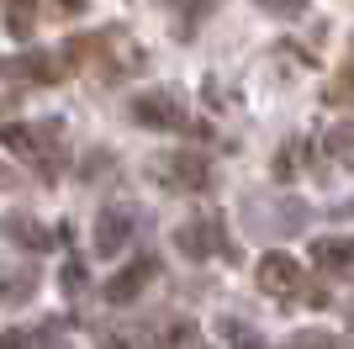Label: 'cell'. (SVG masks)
Segmentation results:
<instances>
[{
    "label": "cell",
    "instance_id": "6da1fadb",
    "mask_svg": "<svg viewBox=\"0 0 354 349\" xmlns=\"http://www.w3.org/2000/svg\"><path fill=\"white\" fill-rule=\"evenodd\" d=\"M0 138H6L11 154H21L27 164H37L43 180L59 174V164H64V127H53V122H6Z\"/></svg>",
    "mask_w": 354,
    "mask_h": 349
},
{
    "label": "cell",
    "instance_id": "7a4b0ae2",
    "mask_svg": "<svg viewBox=\"0 0 354 349\" xmlns=\"http://www.w3.org/2000/svg\"><path fill=\"white\" fill-rule=\"evenodd\" d=\"M148 174H153L164 190H185V196H196V190H212V164L201 159V154H180V148H169V154H153V159H148Z\"/></svg>",
    "mask_w": 354,
    "mask_h": 349
},
{
    "label": "cell",
    "instance_id": "3957f363",
    "mask_svg": "<svg viewBox=\"0 0 354 349\" xmlns=\"http://www.w3.org/2000/svg\"><path fill=\"white\" fill-rule=\"evenodd\" d=\"M175 249L180 254H191V260H238L233 244H227V228H222V217H191L175 228Z\"/></svg>",
    "mask_w": 354,
    "mask_h": 349
},
{
    "label": "cell",
    "instance_id": "277c9868",
    "mask_svg": "<svg viewBox=\"0 0 354 349\" xmlns=\"http://www.w3.org/2000/svg\"><path fill=\"white\" fill-rule=\"evenodd\" d=\"M153 276H159V260H153V254H138L133 265H122L117 276L101 286V296H106L111 307H127V302H138V296H143V286H148Z\"/></svg>",
    "mask_w": 354,
    "mask_h": 349
},
{
    "label": "cell",
    "instance_id": "5b68a950",
    "mask_svg": "<svg viewBox=\"0 0 354 349\" xmlns=\"http://www.w3.org/2000/svg\"><path fill=\"white\" fill-rule=\"evenodd\" d=\"M133 122L138 127H153V132H175L185 127V111H180L175 96H164V90H143V96H133Z\"/></svg>",
    "mask_w": 354,
    "mask_h": 349
},
{
    "label": "cell",
    "instance_id": "8992f818",
    "mask_svg": "<svg viewBox=\"0 0 354 349\" xmlns=\"http://www.w3.org/2000/svg\"><path fill=\"white\" fill-rule=\"evenodd\" d=\"M90 244H95L101 260L122 254V249L133 244V212H127V206H101V212H95V233H90Z\"/></svg>",
    "mask_w": 354,
    "mask_h": 349
},
{
    "label": "cell",
    "instance_id": "52a82bcc",
    "mask_svg": "<svg viewBox=\"0 0 354 349\" xmlns=\"http://www.w3.org/2000/svg\"><path fill=\"white\" fill-rule=\"evenodd\" d=\"M254 276H259V291H270V296H281V302H291L296 291L307 286V280H301V265H296L291 254H265Z\"/></svg>",
    "mask_w": 354,
    "mask_h": 349
},
{
    "label": "cell",
    "instance_id": "ba28073f",
    "mask_svg": "<svg viewBox=\"0 0 354 349\" xmlns=\"http://www.w3.org/2000/svg\"><path fill=\"white\" fill-rule=\"evenodd\" d=\"M37 265H0V307H21L37 291Z\"/></svg>",
    "mask_w": 354,
    "mask_h": 349
},
{
    "label": "cell",
    "instance_id": "9c48e42d",
    "mask_svg": "<svg viewBox=\"0 0 354 349\" xmlns=\"http://www.w3.org/2000/svg\"><path fill=\"white\" fill-rule=\"evenodd\" d=\"M6 238H11L16 249H32V254H48V249H53V233H48L43 222H32L27 212H11V217H6Z\"/></svg>",
    "mask_w": 354,
    "mask_h": 349
},
{
    "label": "cell",
    "instance_id": "30bf717a",
    "mask_svg": "<svg viewBox=\"0 0 354 349\" xmlns=\"http://www.w3.org/2000/svg\"><path fill=\"white\" fill-rule=\"evenodd\" d=\"M312 265L317 270H333V276H344V270H354V238H317L312 244Z\"/></svg>",
    "mask_w": 354,
    "mask_h": 349
},
{
    "label": "cell",
    "instance_id": "8fae6325",
    "mask_svg": "<svg viewBox=\"0 0 354 349\" xmlns=\"http://www.w3.org/2000/svg\"><path fill=\"white\" fill-rule=\"evenodd\" d=\"M301 222H307V206H301V202H286V212H259V206L249 212L254 233H296Z\"/></svg>",
    "mask_w": 354,
    "mask_h": 349
},
{
    "label": "cell",
    "instance_id": "7c38bea8",
    "mask_svg": "<svg viewBox=\"0 0 354 349\" xmlns=\"http://www.w3.org/2000/svg\"><path fill=\"white\" fill-rule=\"evenodd\" d=\"M11 80H27V85H59V64H53V53H21V58H11Z\"/></svg>",
    "mask_w": 354,
    "mask_h": 349
},
{
    "label": "cell",
    "instance_id": "4fadbf2b",
    "mask_svg": "<svg viewBox=\"0 0 354 349\" xmlns=\"http://www.w3.org/2000/svg\"><path fill=\"white\" fill-rule=\"evenodd\" d=\"M0 11H6V27H11L16 37H27L32 21H37V0H0Z\"/></svg>",
    "mask_w": 354,
    "mask_h": 349
},
{
    "label": "cell",
    "instance_id": "5bb4252c",
    "mask_svg": "<svg viewBox=\"0 0 354 349\" xmlns=\"http://www.w3.org/2000/svg\"><path fill=\"white\" fill-rule=\"evenodd\" d=\"M201 339H196V323L191 318H180V323H169L159 339H153V349H196Z\"/></svg>",
    "mask_w": 354,
    "mask_h": 349
},
{
    "label": "cell",
    "instance_id": "9a60e30c",
    "mask_svg": "<svg viewBox=\"0 0 354 349\" xmlns=\"http://www.w3.org/2000/svg\"><path fill=\"white\" fill-rule=\"evenodd\" d=\"M328 101L333 106H354V53L344 58V69H339V80L328 85Z\"/></svg>",
    "mask_w": 354,
    "mask_h": 349
},
{
    "label": "cell",
    "instance_id": "2e32d148",
    "mask_svg": "<svg viewBox=\"0 0 354 349\" xmlns=\"http://www.w3.org/2000/svg\"><path fill=\"white\" fill-rule=\"evenodd\" d=\"M222 339H227L233 349H265L259 339H254V328H249V323H222Z\"/></svg>",
    "mask_w": 354,
    "mask_h": 349
},
{
    "label": "cell",
    "instance_id": "e0dca14e",
    "mask_svg": "<svg viewBox=\"0 0 354 349\" xmlns=\"http://www.w3.org/2000/svg\"><path fill=\"white\" fill-rule=\"evenodd\" d=\"M259 11H270V16H281V21H296V16L307 11V0H254Z\"/></svg>",
    "mask_w": 354,
    "mask_h": 349
},
{
    "label": "cell",
    "instance_id": "ac0fdd59",
    "mask_svg": "<svg viewBox=\"0 0 354 349\" xmlns=\"http://www.w3.org/2000/svg\"><path fill=\"white\" fill-rule=\"evenodd\" d=\"M296 159H301V143H286L281 154H275V174H281V180H291V174L301 170V164H296Z\"/></svg>",
    "mask_w": 354,
    "mask_h": 349
},
{
    "label": "cell",
    "instance_id": "d6986e66",
    "mask_svg": "<svg viewBox=\"0 0 354 349\" xmlns=\"http://www.w3.org/2000/svg\"><path fill=\"white\" fill-rule=\"evenodd\" d=\"M286 349H344V344H339L333 334H296Z\"/></svg>",
    "mask_w": 354,
    "mask_h": 349
},
{
    "label": "cell",
    "instance_id": "ffe728a7",
    "mask_svg": "<svg viewBox=\"0 0 354 349\" xmlns=\"http://www.w3.org/2000/svg\"><path fill=\"white\" fill-rule=\"evenodd\" d=\"M37 344V328H6L0 334V349H32Z\"/></svg>",
    "mask_w": 354,
    "mask_h": 349
},
{
    "label": "cell",
    "instance_id": "44dd1931",
    "mask_svg": "<svg viewBox=\"0 0 354 349\" xmlns=\"http://www.w3.org/2000/svg\"><path fill=\"white\" fill-rule=\"evenodd\" d=\"M328 148H333V154H354V122H344V127L328 132Z\"/></svg>",
    "mask_w": 354,
    "mask_h": 349
},
{
    "label": "cell",
    "instance_id": "7402d4cb",
    "mask_svg": "<svg viewBox=\"0 0 354 349\" xmlns=\"http://www.w3.org/2000/svg\"><path fill=\"white\" fill-rule=\"evenodd\" d=\"M101 349H138V339H127V328H101Z\"/></svg>",
    "mask_w": 354,
    "mask_h": 349
},
{
    "label": "cell",
    "instance_id": "603a6c76",
    "mask_svg": "<svg viewBox=\"0 0 354 349\" xmlns=\"http://www.w3.org/2000/svg\"><path fill=\"white\" fill-rule=\"evenodd\" d=\"M80 174H85V180H95V174H111V154H90Z\"/></svg>",
    "mask_w": 354,
    "mask_h": 349
},
{
    "label": "cell",
    "instance_id": "cb8c5ba5",
    "mask_svg": "<svg viewBox=\"0 0 354 349\" xmlns=\"http://www.w3.org/2000/svg\"><path fill=\"white\" fill-rule=\"evenodd\" d=\"M37 344H43V349H69L59 339V323H43V328H37Z\"/></svg>",
    "mask_w": 354,
    "mask_h": 349
},
{
    "label": "cell",
    "instance_id": "d4e9b609",
    "mask_svg": "<svg viewBox=\"0 0 354 349\" xmlns=\"http://www.w3.org/2000/svg\"><path fill=\"white\" fill-rule=\"evenodd\" d=\"M64 286L80 291V286H85V270H80V265H69V270H64Z\"/></svg>",
    "mask_w": 354,
    "mask_h": 349
},
{
    "label": "cell",
    "instance_id": "484cf974",
    "mask_svg": "<svg viewBox=\"0 0 354 349\" xmlns=\"http://www.w3.org/2000/svg\"><path fill=\"white\" fill-rule=\"evenodd\" d=\"M59 11L64 16H80V11H85V0H59Z\"/></svg>",
    "mask_w": 354,
    "mask_h": 349
},
{
    "label": "cell",
    "instance_id": "4316f807",
    "mask_svg": "<svg viewBox=\"0 0 354 349\" xmlns=\"http://www.w3.org/2000/svg\"><path fill=\"white\" fill-rule=\"evenodd\" d=\"M328 212H333V217H344V222H349V217H354V202H339V206H328Z\"/></svg>",
    "mask_w": 354,
    "mask_h": 349
},
{
    "label": "cell",
    "instance_id": "83f0119b",
    "mask_svg": "<svg viewBox=\"0 0 354 349\" xmlns=\"http://www.w3.org/2000/svg\"><path fill=\"white\" fill-rule=\"evenodd\" d=\"M11 186H16V174L6 170V164H0V190H11Z\"/></svg>",
    "mask_w": 354,
    "mask_h": 349
}]
</instances>
